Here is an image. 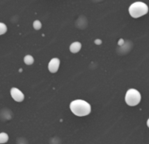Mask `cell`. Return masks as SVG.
Instances as JSON below:
<instances>
[{
  "label": "cell",
  "instance_id": "12",
  "mask_svg": "<svg viewBox=\"0 0 149 144\" xmlns=\"http://www.w3.org/2000/svg\"><path fill=\"white\" fill-rule=\"evenodd\" d=\"M146 124H147V127H149V119H148V120H147V122H146Z\"/></svg>",
  "mask_w": 149,
  "mask_h": 144
},
{
  "label": "cell",
  "instance_id": "6",
  "mask_svg": "<svg viewBox=\"0 0 149 144\" xmlns=\"http://www.w3.org/2000/svg\"><path fill=\"white\" fill-rule=\"evenodd\" d=\"M82 48V44L79 42V41H76V42H73L70 47H69V50L71 53L73 54H77L78 53Z\"/></svg>",
  "mask_w": 149,
  "mask_h": 144
},
{
  "label": "cell",
  "instance_id": "1",
  "mask_svg": "<svg viewBox=\"0 0 149 144\" xmlns=\"http://www.w3.org/2000/svg\"><path fill=\"white\" fill-rule=\"evenodd\" d=\"M69 108L74 115L78 117L87 116L91 112V105L83 99L73 100L69 105Z\"/></svg>",
  "mask_w": 149,
  "mask_h": 144
},
{
  "label": "cell",
  "instance_id": "7",
  "mask_svg": "<svg viewBox=\"0 0 149 144\" xmlns=\"http://www.w3.org/2000/svg\"><path fill=\"white\" fill-rule=\"evenodd\" d=\"M9 140V136L6 133H0V144L7 142Z\"/></svg>",
  "mask_w": 149,
  "mask_h": 144
},
{
  "label": "cell",
  "instance_id": "3",
  "mask_svg": "<svg viewBox=\"0 0 149 144\" xmlns=\"http://www.w3.org/2000/svg\"><path fill=\"white\" fill-rule=\"evenodd\" d=\"M125 102L128 106H137L141 99V95L140 93L135 90V89H130L127 91L125 94Z\"/></svg>",
  "mask_w": 149,
  "mask_h": 144
},
{
  "label": "cell",
  "instance_id": "2",
  "mask_svg": "<svg viewBox=\"0 0 149 144\" xmlns=\"http://www.w3.org/2000/svg\"><path fill=\"white\" fill-rule=\"evenodd\" d=\"M148 13L147 6L143 2H135L129 7V13L132 18H139Z\"/></svg>",
  "mask_w": 149,
  "mask_h": 144
},
{
  "label": "cell",
  "instance_id": "4",
  "mask_svg": "<svg viewBox=\"0 0 149 144\" xmlns=\"http://www.w3.org/2000/svg\"><path fill=\"white\" fill-rule=\"evenodd\" d=\"M11 96L17 102H22L25 99L24 93L21 91H19L18 88H15V87L11 89Z\"/></svg>",
  "mask_w": 149,
  "mask_h": 144
},
{
  "label": "cell",
  "instance_id": "11",
  "mask_svg": "<svg viewBox=\"0 0 149 144\" xmlns=\"http://www.w3.org/2000/svg\"><path fill=\"white\" fill-rule=\"evenodd\" d=\"M95 42H96V43H97V44H98V45H99V44H100V43H101V41H98V40H97V41H95Z\"/></svg>",
  "mask_w": 149,
  "mask_h": 144
},
{
  "label": "cell",
  "instance_id": "9",
  "mask_svg": "<svg viewBox=\"0 0 149 144\" xmlns=\"http://www.w3.org/2000/svg\"><path fill=\"white\" fill-rule=\"evenodd\" d=\"M7 32V27L6 24L0 22V35L5 34Z\"/></svg>",
  "mask_w": 149,
  "mask_h": 144
},
{
  "label": "cell",
  "instance_id": "8",
  "mask_svg": "<svg viewBox=\"0 0 149 144\" xmlns=\"http://www.w3.org/2000/svg\"><path fill=\"white\" fill-rule=\"evenodd\" d=\"M34 62V59L32 55H27L24 57V62L26 64V65H32Z\"/></svg>",
  "mask_w": 149,
  "mask_h": 144
},
{
  "label": "cell",
  "instance_id": "10",
  "mask_svg": "<svg viewBox=\"0 0 149 144\" xmlns=\"http://www.w3.org/2000/svg\"><path fill=\"white\" fill-rule=\"evenodd\" d=\"M41 27H42V25H41V22L40 20H35L33 22V28L35 30H40L41 28Z\"/></svg>",
  "mask_w": 149,
  "mask_h": 144
},
{
  "label": "cell",
  "instance_id": "5",
  "mask_svg": "<svg viewBox=\"0 0 149 144\" xmlns=\"http://www.w3.org/2000/svg\"><path fill=\"white\" fill-rule=\"evenodd\" d=\"M60 67V60L58 58H53L48 63V70L51 73H56Z\"/></svg>",
  "mask_w": 149,
  "mask_h": 144
}]
</instances>
